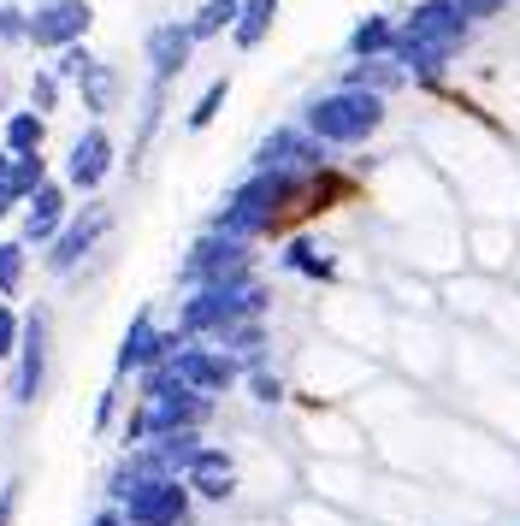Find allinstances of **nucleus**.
<instances>
[{"mask_svg": "<svg viewBox=\"0 0 520 526\" xmlns=\"http://www.w3.org/2000/svg\"><path fill=\"white\" fill-rule=\"evenodd\" d=\"M373 119H379V107H373V101H325L320 113H314V125L331 131V136H361Z\"/></svg>", "mask_w": 520, "mask_h": 526, "instance_id": "1", "label": "nucleus"}, {"mask_svg": "<svg viewBox=\"0 0 520 526\" xmlns=\"http://www.w3.org/2000/svg\"><path fill=\"white\" fill-rule=\"evenodd\" d=\"M379 42H385V30H379V24H367V30L355 36V48H379Z\"/></svg>", "mask_w": 520, "mask_h": 526, "instance_id": "2", "label": "nucleus"}, {"mask_svg": "<svg viewBox=\"0 0 520 526\" xmlns=\"http://www.w3.org/2000/svg\"><path fill=\"white\" fill-rule=\"evenodd\" d=\"M467 6H479V12H491V0H467Z\"/></svg>", "mask_w": 520, "mask_h": 526, "instance_id": "3", "label": "nucleus"}]
</instances>
